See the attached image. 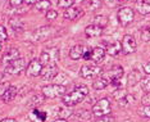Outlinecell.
Masks as SVG:
<instances>
[{
  "instance_id": "obj_33",
  "label": "cell",
  "mask_w": 150,
  "mask_h": 122,
  "mask_svg": "<svg viewBox=\"0 0 150 122\" xmlns=\"http://www.w3.org/2000/svg\"><path fill=\"white\" fill-rule=\"evenodd\" d=\"M113 121V118H112L109 114H107V116H101V117H98L96 121L95 122H112Z\"/></svg>"
},
{
  "instance_id": "obj_43",
  "label": "cell",
  "mask_w": 150,
  "mask_h": 122,
  "mask_svg": "<svg viewBox=\"0 0 150 122\" xmlns=\"http://www.w3.org/2000/svg\"><path fill=\"white\" fill-rule=\"evenodd\" d=\"M54 122H67V120H64V118H58V120H55Z\"/></svg>"
},
{
  "instance_id": "obj_36",
  "label": "cell",
  "mask_w": 150,
  "mask_h": 122,
  "mask_svg": "<svg viewBox=\"0 0 150 122\" xmlns=\"http://www.w3.org/2000/svg\"><path fill=\"white\" fill-rule=\"evenodd\" d=\"M9 3L12 6H19L23 3V0H9Z\"/></svg>"
},
{
  "instance_id": "obj_15",
  "label": "cell",
  "mask_w": 150,
  "mask_h": 122,
  "mask_svg": "<svg viewBox=\"0 0 150 122\" xmlns=\"http://www.w3.org/2000/svg\"><path fill=\"white\" fill-rule=\"evenodd\" d=\"M17 94H18V89L13 85H9V86H6L4 94L1 95V100L4 103H9V101H12L17 96Z\"/></svg>"
},
{
  "instance_id": "obj_42",
  "label": "cell",
  "mask_w": 150,
  "mask_h": 122,
  "mask_svg": "<svg viewBox=\"0 0 150 122\" xmlns=\"http://www.w3.org/2000/svg\"><path fill=\"white\" fill-rule=\"evenodd\" d=\"M0 122H16L14 118H4V120H1Z\"/></svg>"
},
{
  "instance_id": "obj_7",
  "label": "cell",
  "mask_w": 150,
  "mask_h": 122,
  "mask_svg": "<svg viewBox=\"0 0 150 122\" xmlns=\"http://www.w3.org/2000/svg\"><path fill=\"white\" fill-rule=\"evenodd\" d=\"M121 46H122V53L123 54H132L137 50L136 40L134 39V36H131V35H125L123 36Z\"/></svg>"
},
{
  "instance_id": "obj_16",
  "label": "cell",
  "mask_w": 150,
  "mask_h": 122,
  "mask_svg": "<svg viewBox=\"0 0 150 122\" xmlns=\"http://www.w3.org/2000/svg\"><path fill=\"white\" fill-rule=\"evenodd\" d=\"M18 58H21V57H19V50L16 49V48H12L4 54V57H3V59H1V63L9 64V63H12L13 60H16Z\"/></svg>"
},
{
  "instance_id": "obj_23",
  "label": "cell",
  "mask_w": 150,
  "mask_h": 122,
  "mask_svg": "<svg viewBox=\"0 0 150 122\" xmlns=\"http://www.w3.org/2000/svg\"><path fill=\"white\" fill-rule=\"evenodd\" d=\"M50 6H52V3L49 0H37V3L35 4L36 11L44 12V11H49Z\"/></svg>"
},
{
  "instance_id": "obj_34",
  "label": "cell",
  "mask_w": 150,
  "mask_h": 122,
  "mask_svg": "<svg viewBox=\"0 0 150 122\" xmlns=\"http://www.w3.org/2000/svg\"><path fill=\"white\" fill-rule=\"evenodd\" d=\"M91 53H93V50H90V49H85L82 58H83L85 60H90V59H91Z\"/></svg>"
},
{
  "instance_id": "obj_24",
  "label": "cell",
  "mask_w": 150,
  "mask_h": 122,
  "mask_svg": "<svg viewBox=\"0 0 150 122\" xmlns=\"http://www.w3.org/2000/svg\"><path fill=\"white\" fill-rule=\"evenodd\" d=\"M94 25H96L99 27H101V28H104V27L108 25V18L105 16H96L94 18Z\"/></svg>"
},
{
  "instance_id": "obj_21",
  "label": "cell",
  "mask_w": 150,
  "mask_h": 122,
  "mask_svg": "<svg viewBox=\"0 0 150 122\" xmlns=\"http://www.w3.org/2000/svg\"><path fill=\"white\" fill-rule=\"evenodd\" d=\"M105 52H107L108 54H110V55H117V54H119V53L122 52L121 43H119V41H114V43L109 44Z\"/></svg>"
},
{
  "instance_id": "obj_35",
  "label": "cell",
  "mask_w": 150,
  "mask_h": 122,
  "mask_svg": "<svg viewBox=\"0 0 150 122\" xmlns=\"http://www.w3.org/2000/svg\"><path fill=\"white\" fill-rule=\"evenodd\" d=\"M142 104L144 106H150V93H146L145 96L142 98Z\"/></svg>"
},
{
  "instance_id": "obj_19",
  "label": "cell",
  "mask_w": 150,
  "mask_h": 122,
  "mask_svg": "<svg viewBox=\"0 0 150 122\" xmlns=\"http://www.w3.org/2000/svg\"><path fill=\"white\" fill-rule=\"evenodd\" d=\"M85 33H86L87 37H98L103 33V28L96 25H88L85 28Z\"/></svg>"
},
{
  "instance_id": "obj_41",
  "label": "cell",
  "mask_w": 150,
  "mask_h": 122,
  "mask_svg": "<svg viewBox=\"0 0 150 122\" xmlns=\"http://www.w3.org/2000/svg\"><path fill=\"white\" fill-rule=\"evenodd\" d=\"M6 89V86L4 85V84H0V98H1V95L4 94V91Z\"/></svg>"
},
{
  "instance_id": "obj_1",
  "label": "cell",
  "mask_w": 150,
  "mask_h": 122,
  "mask_svg": "<svg viewBox=\"0 0 150 122\" xmlns=\"http://www.w3.org/2000/svg\"><path fill=\"white\" fill-rule=\"evenodd\" d=\"M88 95V87L86 85H80L77 86L71 94L63 95V104L66 107H73L81 103L85 98Z\"/></svg>"
},
{
  "instance_id": "obj_28",
  "label": "cell",
  "mask_w": 150,
  "mask_h": 122,
  "mask_svg": "<svg viewBox=\"0 0 150 122\" xmlns=\"http://www.w3.org/2000/svg\"><path fill=\"white\" fill-rule=\"evenodd\" d=\"M141 87L145 93H150V76L146 79H141Z\"/></svg>"
},
{
  "instance_id": "obj_30",
  "label": "cell",
  "mask_w": 150,
  "mask_h": 122,
  "mask_svg": "<svg viewBox=\"0 0 150 122\" xmlns=\"http://www.w3.org/2000/svg\"><path fill=\"white\" fill-rule=\"evenodd\" d=\"M141 39H142V41H150V26H148L146 28L142 30Z\"/></svg>"
},
{
  "instance_id": "obj_25",
  "label": "cell",
  "mask_w": 150,
  "mask_h": 122,
  "mask_svg": "<svg viewBox=\"0 0 150 122\" xmlns=\"http://www.w3.org/2000/svg\"><path fill=\"white\" fill-rule=\"evenodd\" d=\"M127 95H128L127 90H126V89H122V87H121V89H117V90H115L114 93H113V98H114V99L117 100V101L125 99V98L127 96Z\"/></svg>"
},
{
  "instance_id": "obj_22",
  "label": "cell",
  "mask_w": 150,
  "mask_h": 122,
  "mask_svg": "<svg viewBox=\"0 0 150 122\" xmlns=\"http://www.w3.org/2000/svg\"><path fill=\"white\" fill-rule=\"evenodd\" d=\"M109 85V81L107 80V79H104L103 76L101 77H99V79H96L93 82V87L95 90H103V89H105Z\"/></svg>"
},
{
  "instance_id": "obj_6",
  "label": "cell",
  "mask_w": 150,
  "mask_h": 122,
  "mask_svg": "<svg viewBox=\"0 0 150 122\" xmlns=\"http://www.w3.org/2000/svg\"><path fill=\"white\" fill-rule=\"evenodd\" d=\"M118 21L122 26H128L129 23H132L135 18V12L132 11V8H128V6H125V8H121L118 11Z\"/></svg>"
},
{
  "instance_id": "obj_14",
  "label": "cell",
  "mask_w": 150,
  "mask_h": 122,
  "mask_svg": "<svg viewBox=\"0 0 150 122\" xmlns=\"http://www.w3.org/2000/svg\"><path fill=\"white\" fill-rule=\"evenodd\" d=\"M135 9L142 16L150 14V0H136Z\"/></svg>"
},
{
  "instance_id": "obj_26",
  "label": "cell",
  "mask_w": 150,
  "mask_h": 122,
  "mask_svg": "<svg viewBox=\"0 0 150 122\" xmlns=\"http://www.w3.org/2000/svg\"><path fill=\"white\" fill-rule=\"evenodd\" d=\"M101 5H103L101 0H90V3H88L90 11H98L99 8H101Z\"/></svg>"
},
{
  "instance_id": "obj_27",
  "label": "cell",
  "mask_w": 150,
  "mask_h": 122,
  "mask_svg": "<svg viewBox=\"0 0 150 122\" xmlns=\"http://www.w3.org/2000/svg\"><path fill=\"white\" fill-rule=\"evenodd\" d=\"M76 3V0H59L58 1V5L60 6V8H69V6H73V4Z\"/></svg>"
},
{
  "instance_id": "obj_10",
  "label": "cell",
  "mask_w": 150,
  "mask_h": 122,
  "mask_svg": "<svg viewBox=\"0 0 150 122\" xmlns=\"http://www.w3.org/2000/svg\"><path fill=\"white\" fill-rule=\"evenodd\" d=\"M42 64L40 63L39 59H33L30 62V64H27L26 67V73L27 76H31V77H37L40 76V73H41L42 71Z\"/></svg>"
},
{
  "instance_id": "obj_31",
  "label": "cell",
  "mask_w": 150,
  "mask_h": 122,
  "mask_svg": "<svg viewBox=\"0 0 150 122\" xmlns=\"http://www.w3.org/2000/svg\"><path fill=\"white\" fill-rule=\"evenodd\" d=\"M8 40V32L4 26H0V43H4Z\"/></svg>"
},
{
  "instance_id": "obj_17",
  "label": "cell",
  "mask_w": 150,
  "mask_h": 122,
  "mask_svg": "<svg viewBox=\"0 0 150 122\" xmlns=\"http://www.w3.org/2000/svg\"><path fill=\"white\" fill-rule=\"evenodd\" d=\"M85 46L83 45H74L69 50V57H71V59L72 60H78V59H81L82 58V55H83V52H85Z\"/></svg>"
},
{
  "instance_id": "obj_13",
  "label": "cell",
  "mask_w": 150,
  "mask_h": 122,
  "mask_svg": "<svg viewBox=\"0 0 150 122\" xmlns=\"http://www.w3.org/2000/svg\"><path fill=\"white\" fill-rule=\"evenodd\" d=\"M82 9L77 8V6H69V8H67L66 11L63 13V17L66 19H69V21H73V19L78 18V17L82 16Z\"/></svg>"
},
{
  "instance_id": "obj_37",
  "label": "cell",
  "mask_w": 150,
  "mask_h": 122,
  "mask_svg": "<svg viewBox=\"0 0 150 122\" xmlns=\"http://www.w3.org/2000/svg\"><path fill=\"white\" fill-rule=\"evenodd\" d=\"M35 113H36V116H37V117H39V118H40V120H41V121H45V118H46V116H45V114H44V113H42V112L35 111Z\"/></svg>"
},
{
  "instance_id": "obj_45",
  "label": "cell",
  "mask_w": 150,
  "mask_h": 122,
  "mask_svg": "<svg viewBox=\"0 0 150 122\" xmlns=\"http://www.w3.org/2000/svg\"><path fill=\"white\" fill-rule=\"evenodd\" d=\"M0 52H1V43H0Z\"/></svg>"
},
{
  "instance_id": "obj_3",
  "label": "cell",
  "mask_w": 150,
  "mask_h": 122,
  "mask_svg": "<svg viewBox=\"0 0 150 122\" xmlns=\"http://www.w3.org/2000/svg\"><path fill=\"white\" fill-rule=\"evenodd\" d=\"M110 112H112V104L107 98H103V99L98 100L93 106V114L96 117L107 116V114H109Z\"/></svg>"
},
{
  "instance_id": "obj_18",
  "label": "cell",
  "mask_w": 150,
  "mask_h": 122,
  "mask_svg": "<svg viewBox=\"0 0 150 122\" xmlns=\"http://www.w3.org/2000/svg\"><path fill=\"white\" fill-rule=\"evenodd\" d=\"M105 54H107V52L103 48H95L93 49V53H91V59L96 64H99L105 59Z\"/></svg>"
},
{
  "instance_id": "obj_12",
  "label": "cell",
  "mask_w": 150,
  "mask_h": 122,
  "mask_svg": "<svg viewBox=\"0 0 150 122\" xmlns=\"http://www.w3.org/2000/svg\"><path fill=\"white\" fill-rule=\"evenodd\" d=\"M57 73H58L57 64H49V66L42 67V71H41V73H40V76H41L44 80H53Z\"/></svg>"
},
{
  "instance_id": "obj_4",
  "label": "cell",
  "mask_w": 150,
  "mask_h": 122,
  "mask_svg": "<svg viewBox=\"0 0 150 122\" xmlns=\"http://www.w3.org/2000/svg\"><path fill=\"white\" fill-rule=\"evenodd\" d=\"M103 72V70H101L100 66H98V64H83L82 67H81V71H80V74L82 79H94V77L99 76V74H101Z\"/></svg>"
},
{
  "instance_id": "obj_39",
  "label": "cell",
  "mask_w": 150,
  "mask_h": 122,
  "mask_svg": "<svg viewBox=\"0 0 150 122\" xmlns=\"http://www.w3.org/2000/svg\"><path fill=\"white\" fill-rule=\"evenodd\" d=\"M105 3H107L108 6H112V8L117 5V0H105Z\"/></svg>"
},
{
  "instance_id": "obj_44",
  "label": "cell",
  "mask_w": 150,
  "mask_h": 122,
  "mask_svg": "<svg viewBox=\"0 0 150 122\" xmlns=\"http://www.w3.org/2000/svg\"><path fill=\"white\" fill-rule=\"evenodd\" d=\"M123 122H132V121H129V120H126V121H123Z\"/></svg>"
},
{
  "instance_id": "obj_32",
  "label": "cell",
  "mask_w": 150,
  "mask_h": 122,
  "mask_svg": "<svg viewBox=\"0 0 150 122\" xmlns=\"http://www.w3.org/2000/svg\"><path fill=\"white\" fill-rule=\"evenodd\" d=\"M45 17H46L47 21H54V19L58 17V13H57V11H53V9H50V11H46Z\"/></svg>"
},
{
  "instance_id": "obj_2",
  "label": "cell",
  "mask_w": 150,
  "mask_h": 122,
  "mask_svg": "<svg viewBox=\"0 0 150 122\" xmlns=\"http://www.w3.org/2000/svg\"><path fill=\"white\" fill-rule=\"evenodd\" d=\"M66 86L64 85H58V84H50V85H45L41 87V93L45 98L49 99H54L58 96H63L66 95Z\"/></svg>"
},
{
  "instance_id": "obj_5",
  "label": "cell",
  "mask_w": 150,
  "mask_h": 122,
  "mask_svg": "<svg viewBox=\"0 0 150 122\" xmlns=\"http://www.w3.org/2000/svg\"><path fill=\"white\" fill-rule=\"evenodd\" d=\"M59 58V53L58 49H50V50H45L40 54V63L42 66H49V64H57V60Z\"/></svg>"
},
{
  "instance_id": "obj_29",
  "label": "cell",
  "mask_w": 150,
  "mask_h": 122,
  "mask_svg": "<svg viewBox=\"0 0 150 122\" xmlns=\"http://www.w3.org/2000/svg\"><path fill=\"white\" fill-rule=\"evenodd\" d=\"M139 113H140V116H142L145 118H150V106H144L142 108H140Z\"/></svg>"
},
{
  "instance_id": "obj_20",
  "label": "cell",
  "mask_w": 150,
  "mask_h": 122,
  "mask_svg": "<svg viewBox=\"0 0 150 122\" xmlns=\"http://www.w3.org/2000/svg\"><path fill=\"white\" fill-rule=\"evenodd\" d=\"M141 73L139 72V71H131V72L128 73L127 76V84L128 86H135L137 82H140L141 81Z\"/></svg>"
},
{
  "instance_id": "obj_8",
  "label": "cell",
  "mask_w": 150,
  "mask_h": 122,
  "mask_svg": "<svg viewBox=\"0 0 150 122\" xmlns=\"http://www.w3.org/2000/svg\"><path fill=\"white\" fill-rule=\"evenodd\" d=\"M27 67V62L23 58H18L16 60H13L12 63L6 64L5 67V73L8 74H16V73H19L22 72L23 70H25Z\"/></svg>"
},
{
  "instance_id": "obj_40",
  "label": "cell",
  "mask_w": 150,
  "mask_h": 122,
  "mask_svg": "<svg viewBox=\"0 0 150 122\" xmlns=\"http://www.w3.org/2000/svg\"><path fill=\"white\" fill-rule=\"evenodd\" d=\"M23 3H26L27 5H35L37 3V0H23Z\"/></svg>"
},
{
  "instance_id": "obj_11",
  "label": "cell",
  "mask_w": 150,
  "mask_h": 122,
  "mask_svg": "<svg viewBox=\"0 0 150 122\" xmlns=\"http://www.w3.org/2000/svg\"><path fill=\"white\" fill-rule=\"evenodd\" d=\"M50 33H52V30H50V27L47 26H44V27H40V28H37L33 31V40L35 41H45L47 37L50 36Z\"/></svg>"
},
{
  "instance_id": "obj_9",
  "label": "cell",
  "mask_w": 150,
  "mask_h": 122,
  "mask_svg": "<svg viewBox=\"0 0 150 122\" xmlns=\"http://www.w3.org/2000/svg\"><path fill=\"white\" fill-rule=\"evenodd\" d=\"M123 73H125L123 67L114 66V67H112V68L109 70L108 72H105L103 77L109 81V84H112V82H114V81H119V79L123 76Z\"/></svg>"
},
{
  "instance_id": "obj_38",
  "label": "cell",
  "mask_w": 150,
  "mask_h": 122,
  "mask_svg": "<svg viewBox=\"0 0 150 122\" xmlns=\"http://www.w3.org/2000/svg\"><path fill=\"white\" fill-rule=\"evenodd\" d=\"M144 72L150 76V62H148V63L144 64Z\"/></svg>"
}]
</instances>
